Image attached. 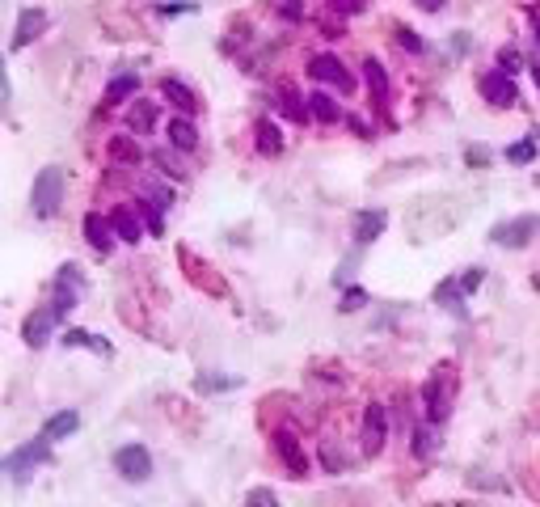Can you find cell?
<instances>
[{"label": "cell", "mask_w": 540, "mask_h": 507, "mask_svg": "<svg viewBox=\"0 0 540 507\" xmlns=\"http://www.w3.org/2000/svg\"><path fill=\"white\" fill-rule=\"evenodd\" d=\"M64 203V169L60 165H47L39 169V178H34V191H30V208L39 221H51L55 211Z\"/></svg>", "instance_id": "6da1fadb"}, {"label": "cell", "mask_w": 540, "mask_h": 507, "mask_svg": "<svg viewBox=\"0 0 540 507\" xmlns=\"http://www.w3.org/2000/svg\"><path fill=\"white\" fill-rule=\"evenodd\" d=\"M51 444L55 440H47V436H42V440H30V444H22V448H14V453L5 456V474L14 478V486H26L30 474L51 461Z\"/></svg>", "instance_id": "7a4b0ae2"}, {"label": "cell", "mask_w": 540, "mask_h": 507, "mask_svg": "<svg viewBox=\"0 0 540 507\" xmlns=\"http://www.w3.org/2000/svg\"><path fill=\"white\" fill-rule=\"evenodd\" d=\"M532 237H540V216H515V221H502L489 229V241L502 249H524Z\"/></svg>", "instance_id": "3957f363"}, {"label": "cell", "mask_w": 540, "mask_h": 507, "mask_svg": "<svg viewBox=\"0 0 540 507\" xmlns=\"http://www.w3.org/2000/svg\"><path fill=\"white\" fill-rule=\"evenodd\" d=\"M115 474L127 482H148L153 478V453L144 444H123L115 453Z\"/></svg>", "instance_id": "277c9868"}, {"label": "cell", "mask_w": 540, "mask_h": 507, "mask_svg": "<svg viewBox=\"0 0 540 507\" xmlns=\"http://www.w3.org/2000/svg\"><path fill=\"white\" fill-rule=\"evenodd\" d=\"M388 440V410L380 402H372L363 410V427H359V444H363V456H376Z\"/></svg>", "instance_id": "5b68a950"}, {"label": "cell", "mask_w": 540, "mask_h": 507, "mask_svg": "<svg viewBox=\"0 0 540 507\" xmlns=\"http://www.w3.org/2000/svg\"><path fill=\"white\" fill-rule=\"evenodd\" d=\"M309 77L312 80H325V85H334V89H342V93L355 89V77L347 72V64H342L338 55H330V52L312 55V60H309Z\"/></svg>", "instance_id": "8992f818"}, {"label": "cell", "mask_w": 540, "mask_h": 507, "mask_svg": "<svg viewBox=\"0 0 540 507\" xmlns=\"http://www.w3.org/2000/svg\"><path fill=\"white\" fill-rule=\"evenodd\" d=\"M481 98H486L489 106H498V110L515 106V102H519L515 77H511V72H502V68H489V72H481Z\"/></svg>", "instance_id": "52a82bcc"}, {"label": "cell", "mask_w": 540, "mask_h": 507, "mask_svg": "<svg viewBox=\"0 0 540 507\" xmlns=\"http://www.w3.org/2000/svg\"><path fill=\"white\" fill-rule=\"evenodd\" d=\"M275 453H279V461L292 469V478H304V474H309V453H304V444H300V436L292 427L275 431Z\"/></svg>", "instance_id": "ba28073f"}, {"label": "cell", "mask_w": 540, "mask_h": 507, "mask_svg": "<svg viewBox=\"0 0 540 507\" xmlns=\"http://www.w3.org/2000/svg\"><path fill=\"white\" fill-rule=\"evenodd\" d=\"M443 372H448V368H435V372L426 377V385H423V406H426V418H431V423H443V418H448V393H443Z\"/></svg>", "instance_id": "9c48e42d"}, {"label": "cell", "mask_w": 540, "mask_h": 507, "mask_svg": "<svg viewBox=\"0 0 540 507\" xmlns=\"http://www.w3.org/2000/svg\"><path fill=\"white\" fill-rule=\"evenodd\" d=\"M161 98H165L169 106H173V110H178V115H199V93L191 89V85H186V80H178V77H165L161 80Z\"/></svg>", "instance_id": "30bf717a"}, {"label": "cell", "mask_w": 540, "mask_h": 507, "mask_svg": "<svg viewBox=\"0 0 540 507\" xmlns=\"http://www.w3.org/2000/svg\"><path fill=\"white\" fill-rule=\"evenodd\" d=\"M388 229V211L385 208H363L355 211V246H372L376 237Z\"/></svg>", "instance_id": "8fae6325"}, {"label": "cell", "mask_w": 540, "mask_h": 507, "mask_svg": "<svg viewBox=\"0 0 540 507\" xmlns=\"http://www.w3.org/2000/svg\"><path fill=\"white\" fill-rule=\"evenodd\" d=\"M165 136H169V148H178V153H194V148H199V127H194L191 115H173V118H169Z\"/></svg>", "instance_id": "7c38bea8"}, {"label": "cell", "mask_w": 540, "mask_h": 507, "mask_svg": "<svg viewBox=\"0 0 540 507\" xmlns=\"http://www.w3.org/2000/svg\"><path fill=\"white\" fill-rule=\"evenodd\" d=\"M85 241H89L98 254H110V249H115V224H110V216L89 211V216H85Z\"/></svg>", "instance_id": "4fadbf2b"}, {"label": "cell", "mask_w": 540, "mask_h": 507, "mask_svg": "<svg viewBox=\"0 0 540 507\" xmlns=\"http://www.w3.org/2000/svg\"><path fill=\"white\" fill-rule=\"evenodd\" d=\"M42 30H47V14H42V9H22V14H17V26H14V52L30 47Z\"/></svg>", "instance_id": "5bb4252c"}, {"label": "cell", "mask_w": 540, "mask_h": 507, "mask_svg": "<svg viewBox=\"0 0 540 507\" xmlns=\"http://www.w3.org/2000/svg\"><path fill=\"white\" fill-rule=\"evenodd\" d=\"M363 80H368V89H372V102L385 110L388 98H393V85H388V68L380 60H363Z\"/></svg>", "instance_id": "9a60e30c"}, {"label": "cell", "mask_w": 540, "mask_h": 507, "mask_svg": "<svg viewBox=\"0 0 540 507\" xmlns=\"http://www.w3.org/2000/svg\"><path fill=\"white\" fill-rule=\"evenodd\" d=\"M110 224H115L118 241H131V246H135V241L144 237V229H148L140 211H131V208H115V211H110Z\"/></svg>", "instance_id": "2e32d148"}, {"label": "cell", "mask_w": 540, "mask_h": 507, "mask_svg": "<svg viewBox=\"0 0 540 507\" xmlns=\"http://www.w3.org/2000/svg\"><path fill=\"white\" fill-rule=\"evenodd\" d=\"M55 322H60V317L51 313V305H47V309H39V313H30L26 325H22V338H26L30 347H42V343L51 338V325Z\"/></svg>", "instance_id": "e0dca14e"}, {"label": "cell", "mask_w": 540, "mask_h": 507, "mask_svg": "<svg viewBox=\"0 0 540 507\" xmlns=\"http://www.w3.org/2000/svg\"><path fill=\"white\" fill-rule=\"evenodd\" d=\"M254 136H257V153H262V156H279V153H284V131H279L275 118H257Z\"/></svg>", "instance_id": "ac0fdd59"}, {"label": "cell", "mask_w": 540, "mask_h": 507, "mask_svg": "<svg viewBox=\"0 0 540 507\" xmlns=\"http://www.w3.org/2000/svg\"><path fill=\"white\" fill-rule=\"evenodd\" d=\"M77 431H80L77 410H55V415L42 423V436H47V440H68V436H77Z\"/></svg>", "instance_id": "d6986e66"}, {"label": "cell", "mask_w": 540, "mask_h": 507, "mask_svg": "<svg viewBox=\"0 0 540 507\" xmlns=\"http://www.w3.org/2000/svg\"><path fill=\"white\" fill-rule=\"evenodd\" d=\"M127 98H140V77L135 72H123V77H115L110 85H106V106H118V102H127Z\"/></svg>", "instance_id": "ffe728a7"}, {"label": "cell", "mask_w": 540, "mask_h": 507, "mask_svg": "<svg viewBox=\"0 0 540 507\" xmlns=\"http://www.w3.org/2000/svg\"><path fill=\"white\" fill-rule=\"evenodd\" d=\"M321 465H325V474H347L355 465V456L347 448H338V440H321Z\"/></svg>", "instance_id": "44dd1931"}, {"label": "cell", "mask_w": 540, "mask_h": 507, "mask_svg": "<svg viewBox=\"0 0 540 507\" xmlns=\"http://www.w3.org/2000/svg\"><path fill=\"white\" fill-rule=\"evenodd\" d=\"M60 343H64V347H89V352H98V355H110V352H115L106 338L89 334V330H77V325H72V330H64V338H60Z\"/></svg>", "instance_id": "7402d4cb"}, {"label": "cell", "mask_w": 540, "mask_h": 507, "mask_svg": "<svg viewBox=\"0 0 540 507\" xmlns=\"http://www.w3.org/2000/svg\"><path fill=\"white\" fill-rule=\"evenodd\" d=\"M309 106H312V118H317V123H338V118H342V106H338L330 93H309Z\"/></svg>", "instance_id": "603a6c76"}, {"label": "cell", "mask_w": 540, "mask_h": 507, "mask_svg": "<svg viewBox=\"0 0 540 507\" xmlns=\"http://www.w3.org/2000/svg\"><path fill=\"white\" fill-rule=\"evenodd\" d=\"M435 423H431V418H426V423H418V427H414V436H410V448H414V456H431L435 453Z\"/></svg>", "instance_id": "cb8c5ba5"}, {"label": "cell", "mask_w": 540, "mask_h": 507, "mask_svg": "<svg viewBox=\"0 0 540 507\" xmlns=\"http://www.w3.org/2000/svg\"><path fill=\"white\" fill-rule=\"evenodd\" d=\"M153 123H156V102H144V98H140V102H135V106L127 110V127H131V131H140V136H144V131L153 127Z\"/></svg>", "instance_id": "d4e9b609"}, {"label": "cell", "mask_w": 540, "mask_h": 507, "mask_svg": "<svg viewBox=\"0 0 540 507\" xmlns=\"http://www.w3.org/2000/svg\"><path fill=\"white\" fill-rule=\"evenodd\" d=\"M435 300L443 305V309L456 313V317H469V313H464V292H461V284H456V279H448V284H439Z\"/></svg>", "instance_id": "484cf974"}, {"label": "cell", "mask_w": 540, "mask_h": 507, "mask_svg": "<svg viewBox=\"0 0 540 507\" xmlns=\"http://www.w3.org/2000/svg\"><path fill=\"white\" fill-rule=\"evenodd\" d=\"M241 380L237 377H219V372H199L194 377V390L199 393H228V390H237Z\"/></svg>", "instance_id": "4316f807"}, {"label": "cell", "mask_w": 540, "mask_h": 507, "mask_svg": "<svg viewBox=\"0 0 540 507\" xmlns=\"http://www.w3.org/2000/svg\"><path fill=\"white\" fill-rule=\"evenodd\" d=\"M135 211H140V216H144V224H148V233H153V237H161V233H165V216H161V211H165V208H161V203H156L153 195H148V199H140V208H135Z\"/></svg>", "instance_id": "83f0119b"}, {"label": "cell", "mask_w": 540, "mask_h": 507, "mask_svg": "<svg viewBox=\"0 0 540 507\" xmlns=\"http://www.w3.org/2000/svg\"><path fill=\"white\" fill-rule=\"evenodd\" d=\"M284 110L296 118V123H309V115H312L309 98H300V93H292V89H284Z\"/></svg>", "instance_id": "f1b7e54d"}, {"label": "cell", "mask_w": 540, "mask_h": 507, "mask_svg": "<svg viewBox=\"0 0 540 507\" xmlns=\"http://www.w3.org/2000/svg\"><path fill=\"white\" fill-rule=\"evenodd\" d=\"M507 161H511V165H532V161H536V140L511 144V148H507Z\"/></svg>", "instance_id": "f546056e"}, {"label": "cell", "mask_w": 540, "mask_h": 507, "mask_svg": "<svg viewBox=\"0 0 540 507\" xmlns=\"http://www.w3.org/2000/svg\"><path fill=\"white\" fill-rule=\"evenodd\" d=\"M110 156H118V161H131V165H140L144 153H140V144H131V140H110Z\"/></svg>", "instance_id": "4dcf8cb0"}, {"label": "cell", "mask_w": 540, "mask_h": 507, "mask_svg": "<svg viewBox=\"0 0 540 507\" xmlns=\"http://www.w3.org/2000/svg\"><path fill=\"white\" fill-rule=\"evenodd\" d=\"M397 42H401V52H410V55H423L426 52L423 34H418V30H410V26H397Z\"/></svg>", "instance_id": "1f68e13d"}, {"label": "cell", "mask_w": 540, "mask_h": 507, "mask_svg": "<svg viewBox=\"0 0 540 507\" xmlns=\"http://www.w3.org/2000/svg\"><path fill=\"white\" fill-rule=\"evenodd\" d=\"M456 284H461V292H464V296H473L477 287L486 284V267H469V271H464L461 279H456Z\"/></svg>", "instance_id": "d6a6232c"}, {"label": "cell", "mask_w": 540, "mask_h": 507, "mask_svg": "<svg viewBox=\"0 0 540 507\" xmlns=\"http://www.w3.org/2000/svg\"><path fill=\"white\" fill-rule=\"evenodd\" d=\"M498 68H502V72H511V77L519 72V68H524V55H519V47H515V42L498 52Z\"/></svg>", "instance_id": "836d02e7"}, {"label": "cell", "mask_w": 540, "mask_h": 507, "mask_svg": "<svg viewBox=\"0 0 540 507\" xmlns=\"http://www.w3.org/2000/svg\"><path fill=\"white\" fill-rule=\"evenodd\" d=\"M325 5H330V14H338V17H355L368 9V0H325Z\"/></svg>", "instance_id": "e575fe53"}, {"label": "cell", "mask_w": 540, "mask_h": 507, "mask_svg": "<svg viewBox=\"0 0 540 507\" xmlns=\"http://www.w3.org/2000/svg\"><path fill=\"white\" fill-rule=\"evenodd\" d=\"M153 161H156V165H161V169H165L169 178H186V169H182V161H178V156H169V153H156Z\"/></svg>", "instance_id": "d590c367"}, {"label": "cell", "mask_w": 540, "mask_h": 507, "mask_svg": "<svg viewBox=\"0 0 540 507\" xmlns=\"http://www.w3.org/2000/svg\"><path fill=\"white\" fill-rule=\"evenodd\" d=\"M363 305H368V292H363V287H347V292H342V309L347 313L363 309Z\"/></svg>", "instance_id": "8d00e7d4"}, {"label": "cell", "mask_w": 540, "mask_h": 507, "mask_svg": "<svg viewBox=\"0 0 540 507\" xmlns=\"http://www.w3.org/2000/svg\"><path fill=\"white\" fill-rule=\"evenodd\" d=\"M245 499H249V503H275V491H266V486H254Z\"/></svg>", "instance_id": "74e56055"}, {"label": "cell", "mask_w": 540, "mask_h": 507, "mask_svg": "<svg viewBox=\"0 0 540 507\" xmlns=\"http://www.w3.org/2000/svg\"><path fill=\"white\" fill-rule=\"evenodd\" d=\"M464 161H469V165H489V148H469Z\"/></svg>", "instance_id": "f35d334b"}, {"label": "cell", "mask_w": 540, "mask_h": 507, "mask_svg": "<svg viewBox=\"0 0 540 507\" xmlns=\"http://www.w3.org/2000/svg\"><path fill=\"white\" fill-rule=\"evenodd\" d=\"M284 17L300 22V17H304V5H300V0H287V5H284Z\"/></svg>", "instance_id": "ab89813d"}, {"label": "cell", "mask_w": 540, "mask_h": 507, "mask_svg": "<svg viewBox=\"0 0 540 507\" xmlns=\"http://www.w3.org/2000/svg\"><path fill=\"white\" fill-rule=\"evenodd\" d=\"M194 5H161V14H191Z\"/></svg>", "instance_id": "60d3db41"}, {"label": "cell", "mask_w": 540, "mask_h": 507, "mask_svg": "<svg viewBox=\"0 0 540 507\" xmlns=\"http://www.w3.org/2000/svg\"><path fill=\"white\" fill-rule=\"evenodd\" d=\"M347 123H350V127H355V131H359V136H372V127H368L363 118H347Z\"/></svg>", "instance_id": "b9f144b4"}, {"label": "cell", "mask_w": 540, "mask_h": 507, "mask_svg": "<svg viewBox=\"0 0 540 507\" xmlns=\"http://www.w3.org/2000/svg\"><path fill=\"white\" fill-rule=\"evenodd\" d=\"M418 9H426V14H435V9H443V0H418Z\"/></svg>", "instance_id": "7bdbcfd3"}, {"label": "cell", "mask_w": 540, "mask_h": 507, "mask_svg": "<svg viewBox=\"0 0 540 507\" xmlns=\"http://www.w3.org/2000/svg\"><path fill=\"white\" fill-rule=\"evenodd\" d=\"M536 42H540V14H536Z\"/></svg>", "instance_id": "ee69618b"}, {"label": "cell", "mask_w": 540, "mask_h": 507, "mask_svg": "<svg viewBox=\"0 0 540 507\" xmlns=\"http://www.w3.org/2000/svg\"><path fill=\"white\" fill-rule=\"evenodd\" d=\"M532 140H536V144H540V127H536V136H532Z\"/></svg>", "instance_id": "f6af8a7d"}]
</instances>
